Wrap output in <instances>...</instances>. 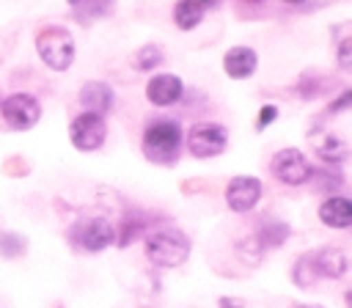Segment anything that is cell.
Returning <instances> with one entry per match:
<instances>
[{
  "label": "cell",
  "mask_w": 352,
  "mask_h": 308,
  "mask_svg": "<svg viewBox=\"0 0 352 308\" xmlns=\"http://www.w3.org/2000/svg\"><path fill=\"white\" fill-rule=\"evenodd\" d=\"M182 146V126L170 118H157L143 132V154L151 162L170 165Z\"/></svg>",
  "instance_id": "1"
},
{
  "label": "cell",
  "mask_w": 352,
  "mask_h": 308,
  "mask_svg": "<svg viewBox=\"0 0 352 308\" xmlns=\"http://www.w3.org/2000/svg\"><path fill=\"white\" fill-rule=\"evenodd\" d=\"M36 52L44 60V66H50L52 72H66L74 63L77 47H74V38H72V33L66 28L52 25V28L38 30V36H36Z\"/></svg>",
  "instance_id": "2"
},
{
  "label": "cell",
  "mask_w": 352,
  "mask_h": 308,
  "mask_svg": "<svg viewBox=\"0 0 352 308\" xmlns=\"http://www.w3.org/2000/svg\"><path fill=\"white\" fill-rule=\"evenodd\" d=\"M146 256L157 267H165V270L179 267L190 256V239L182 231H170V228L154 231L146 236Z\"/></svg>",
  "instance_id": "3"
},
{
  "label": "cell",
  "mask_w": 352,
  "mask_h": 308,
  "mask_svg": "<svg viewBox=\"0 0 352 308\" xmlns=\"http://www.w3.org/2000/svg\"><path fill=\"white\" fill-rule=\"evenodd\" d=\"M226 143H228V132L220 124L204 121V124L190 126V132H187V148L198 160H209V157L223 154L226 151Z\"/></svg>",
  "instance_id": "4"
},
{
  "label": "cell",
  "mask_w": 352,
  "mask_h": 308,
  "mask_svg": "<svg viewBox=\"0 0 352 308\" xmlns=\"http://www.w3.org/2000/svg\"><path fill=\"white\" fill-rule=\"evenodd\" d=\"M0 116L11 129L25 132L36 126V121L41 118V107L30 94H11L0 102Z\"/></svg>",
  "instance_id": "5"
},
{
  "label": "cell",
  "mask_w": 352,
  "mask_h": 308,
  "mask_svg": "<svg viewBox=\"0 0 352 308\" xmlns=\"http://www.w3.org/2000/svg\"><path fill=\"white\" fill-rule=\"evenodd\" d=\"M272 173L278 182L289 184V187H297V184H305L311 179V165L305 160V154L300 148H280L272 162H270Z\"/></svg>",
  "instance_id": "6"
},
{
  "label": "cell",
  "mask_w": 352,
  "mask_h": 308,
  "mask_svg": "<svg viewBox=\"0 0 352 308\" xmlns=\"http://www.w3.org/2000/svg\"><path fill=\"white\" fill-rule=\"evenodd\" d=\"M104 135H107L104 118L94 113H80L69 126V140L80 151H96L104 143Z\"/></svg>",
  "instance_id": "7"
},
{
  "label": "cell",
  "mask_w": 352,
  "mask_h": 308,
  "mask_svg": "<svg viewBox=\"0 0 352 308\" xmlns=\"http://www.w3.org/2000/svg\"><path fill=\"white\" fill-rule=\"evenodd\" d=\"M72 236H74V242H77L82 250L96 253V250H104L110 242H116V228H113L104 217H88V220H82V223L72 231Z\"/></svg>",
  "instance_id": "8"
},
{
  "label": "cell",
  "mask_w": 352,
  "mask_h": 308,
  "mask_svg": "<svg viewBox=\"0 0 352 308\" xmlns=\"http://www.w3.org/2000/svg\"><path fill=\"white\" fill-rule=\"evenodd\" d=\"M261 198V182L256 176H234L226 187V204L231 212H250Z\"/></svg>",
  "instance_id": "9"
},
{
  "label": "cell",
  "mask_w": 352,
  "mask_h": 308,
  "mask_svg": "<svg viewBox=\"0 0 352 308\" xmlns=\"http://www.w3.org/2000/svg\"><path fill=\"white\" fill-rule=\"evenodd\" d=\"M182 91H184V85L176 74H154L146 85V99L157 107H168L182 99Z\"/></svg>",
  "instance_id": "10"
},
{
  "label": "cell",
  "mask_w": 352,
  "mask_h": 308,
  "mask_svg": "<svg viewBox=\"0 0 352 308\" xmlns=\"http://www.w3.org/2000/svg\"><path fill=\"white\" fill-rule=\"evenodd\" d=\"M256 66H258V55H256V50H250V47H231V50L223 55V69H226V74H228L231 80H245V77H250V74L256 72Z\"/></svg>",
  "instance_id": "11"
},
{
  "label": "cell",
  "mask_w": 352,
  "mask_h": 308,
  "mask_svg": "<svg viewBox=\"0 0 352 308\" xmlns=\"http://www.w3.org/2000/svg\"><path fill=\"white\" fill-rule=\"evenodd\" d=\"M113 88L107 85V82H99V80H94V82H85L82 88H80V104H82V110L85 113H94V116H104L110 107H113Z\"/></svg>",
  "instance_id": "12"
},
{
  "label": "cell",
  "mask_w": 352,
  "mask_h": 308,
  "mask_svg": "<svg viewBox=\"0 0 352 308\" xmlns=\"http://www.w3.org/2000/svg\"><path fill=\"white\" fill-rule=\"evenodd\" d=\"M319 220L330 228H349L352 226V204L344 195H330L319 204Z\"/></svg>",
  "instance_id": "13"
},
{
  "label": "cell",
  "mask_w": 352,
  "mask_h": 308,
  "mask_svg": "<svg viewBox=\"0 0 352 308\" xmlns=\"http://www.w3.org/2000/svg\"><path fill=\"white\" fill-rule=\"evenodd\" d=\"M311 258H314V270L319 278H341L349 267V258L341 248H322Z\"/></svg>",
  "instance_id": "14"
},
{
  "label": "cell",
  "mask_w": 352,
  "mask_h": 308,
  "mask_svg": "<svg viewBox=\"0 0 352 308\" xmlns=\"http://www.w3.org/2000/svg\"><path fill=\"white\" fill-rule=\"evenodd\" d=\"M204 6L198 3V0H179L176 6H173V22H176V28H182V30H192L201 19H204Z\"/></svg>",
  "instance_id": "15"
},
{
  "label": "cell",
  "mask_w": 352,
  "mask_h": 308,
  "mask_svg": "<svg viewBox=\"0 0 352 308\" xmlns=\"http://www.w3.org/2000/svg\"><path fill=\"white\" fill-rule=\"evenodd\" d=\"M314 148L327 162H341L346 157V143L338 135H333V132H324V138H316L314 140Z\"/></svg>",
  "instance_id": "16"
},
{
  "label": "cell",
  "mask_w": 352,
  "mask_h": 308,
  "mask_svg": "<svg viewBox=\"0 0 352 308\" xmlns=\"http://www.w3.org/2000/svg\"><path fill=\"white\" fill-rule=\"evenodd\" d=\"M289 236V226L280 220H267L258 228V248H278Z\"/></svg>",
  "instance_id": "17"
},
{
  "label": "cell",
  "mask_w": 352,
  "mask_h": 308,
  "mask_svg": "<svg viewBox=\"0 0 352 308\" xmlns=\"http://www.w3.org/2000/svg\"><path fill=\"white\" fill-rule=\"evenodd\" d=\"M132 63H135L138 72H148V69H154V66L162 63V50H160L157 44H146V47H140V50L135 52Z\"/></svg>",
  "instance_id": "18"
},
{
  "label": "cell",
  "mask_w": 352,
  "mask_h": 308,
  "mask_svg": "<svg viewBox=\"0 0 352 308\" xmlns=\"http://www.w3.org/2000/svg\"><path fill=\"white\" fill-rule=\"evenodd\" d=\"M0 253L8 256V258L25 253V239L16 236V234H3V236H0Z\"/></svg>",
  "instance_id": "19"
},
{
  "label": "cell",
  "mask_w": 352,
  "mask_h": 308,
  "mask_svg": "<svg viewBox=\"0 0 352 308\" xmlns=\"http://www.w3.org/2000/svg\"><path fill=\"white\" fill-rule=\"evenodd\" d=\"M275 118H278V107H275V104H264V107L258 110V118H256V129H264V126H270Z\"/></svg>",
  "instance_id": "20"
},
{
  "label": "cell",
  "mask_w": 352,
  "mask_h": 308,
  "mask_svg": "<svg viewBox=\"0 0 352 308\" xmlns=\"http://www.w3.org/2000/svg\"><path fill=\"white\" fill-rule=\"evenodd\" d=\"M338 66L341 69H352V38H344L338 44Z\"/></svg>",
  "instance_id": "21"
},
{
  "label": "cell",
  "mask_w": 352,
  "mask_h": 308,
  "mask_svg": "<svg viewBox=\"0 0 352 308\" xmlns=\"http://www.w3.org/2000/svg\"><path fill=\"white\" fill-rule=\"evenodd\" d=\"M352 102V91H344L333 104H330V113H344V107Z\"/></svg>",
  "instance_id": "22"
},
{
  "label": "cell",
  "mask_w": 352,
  "mask_h": 308,
  "mask_svg": "<svg viewBox=\"0 0 352 308\" xmlns=\"http://www.w3.org/2000/svg\"><path fill=\"white\" fill-rule=\"evenodd\" d=\"M217 305L220 308H245V300H239V297H220Z\"/></svg>",
  "instance_id": "23"
},
{
  "label": "cell",
  "mask_w": 352,
  "mask_h": 308,
  "mask_svg": "<svg viewBox=\"0 0 352 308\" xmlns=\"http://www.w3.org/2000/svg\"><path fill=\"white\" fill-rule=\"evenodd\" d=\"M198 3H201V6H204V8H212V6H214V3H217V0H198Z\"/></svg>",
  "instance_id": "24"
},
{
  "label": "cell",
  "mask_w": 352,
  "mask_h": 308,
  "mask_svg": "<svg viewBox=\"0 0 352 308\" xmlns=\"http://www.w3.org/2000/svg\"><path fill=\"white\" fill-rule=\"evenodd\" d=\"M69 6H82V3H88V0H66Z\"/></svg>",
  "instance_id": "25"
},
{
  "label": "cell",
  "mask_w": 352,
  "mask_h": 308,
  "mask_svg": "<svg viewBox=\"0 0 352 308\" xmlns=\"http://www.w3.org/2000/svg\"><path fill=\"white\" fill-rule=\"evenodd\" d=\"M294 308H319V305H294Z\"/></svg>",
  "instance_id": "26"
},
{
  "label": "cell",
  "mask_w": 352,
  "mask_h": 308,
  "mask_svg": "<svg viewBox=\"0 0 352 308\" xmlns=\"http://www.w3.org/2000/svg\"><path fill=\"white\" fill-rule=\"evenodd\" d=\"M283 3H302V0H283Z\"/></svg>",
  "instance_id": "27"
},
{
  "label": "cell",
  "mask_w": 352,
  "mask_h": 308,
  "mask_svg": "<svg viewBox=\"0 0 352 308\" xmlns=\"http://www.w3.org/2000/svg\"><path fill=\"white\" fill-rule=\"evenodd\" d=\"M248 3H261V0H248Z\"/></svg>",
  "instance_id": "28"
}]
</instances>
